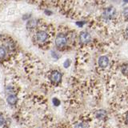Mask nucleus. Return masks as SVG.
<instances>
[{
	"instance_id": "1",
	"label": "nucleus",
	"mask_w": 128,
	"mask_h": 128,
	"mask_svg": "<svg viewBox=\"0 0 128 128\" xmlns=\"http://www.w3.org/2000/svg\"><path fill=\"white\" fill-rule=\"evenodd\" d=\"M55 46L58 49H62V48L65 47L66 43H67V38L65 34L63 33H59L56 36L55 38Z\"/></svg>"
},
{
	"instance_id": "2",
	"label": "nucleus",
	"mask_w": 128,
	"mask_h": 128,
	"mask_svg": "<svg viewBox=\"0 0 128 128\" xmlns=\"http://www.w3.org/2000/svg\"><path fill=\"white\" fill-rule=\"evenodd\" d=\"M62 74L60 73L58 70H53L51 71V73L49 75V79L50 81L54 84V85H58L62 82Z\"/></svg>"
},
{
	"instance_id": "3",
	"label": "nucleus",
	"mask_w": 128,
	"mask_h": 128,
	"mask_svg": "<svg viewBox=\"0 0 128 128\" xmlns=\"http://www.w3.org/2000/svg\"><path fill=\"white\" fill-rule=\"evenodd\" d=\"M103 17L106 19H113L116 16V9L114 6H108L103 10Z\"/></svg>"
},
{
	"instance_id": "4",
	"label": "nucleus",
	"mask_w": 128,
	"mask_h": 128,
	"mask_svg": "<svg viewBox=\"0 0 128 128\" xmlns=\"http://www.w3.org/2000/svg\"><path fill=\"white\" fill-rule=\"evenodd\" d=\"M78 39H79V42L81 44H87L90 42L91 36L89 33H88V32L82 31L81 33L79 34Z\"/></svg>"
},
{
	"instance_id": "5",
	"label": "nucleus",
	"mask_w": 128,
	"mask_h": 128,
	"mask_svg": "<svg viewBox=\"0 0 128 128\" xmlns=\"http://www.w3.org/2000/svg\"><path fill=\"white\" fill-rule=\"evenodd\" d=\"M35 38L37 40V42H39V43H43L45 42L47 38H48V34L46 31L44 30H40L38 32L36 33V35H35Z\"/></svg>"
},
{
	"instance_id": "6",
	"label": "nucleus",
	"mask_w": 128,
	"mask_h": 128,
	"mask_svg": "<svg viewBox=\"0 0 128 128\" xmlns=\"http://www.w3.org/2000/svg\"><path fill=\"white\" fill-rule=\"evenodd\" d=\"M98 66L101 68H106L108 65H109V58H108L107 56H101L99 57L98 60Z\"/></svg>"
},
{
	"instance_id": "7",
	"label": "nucleus",
	"mask_w": 128,
	"mask_h": 128,
	"mask_svg": "<svg viewBox=\"0 0 128 128\" xmlns=\"http://www.w3.org/2000/svg\"><path fill=\"white\" fill-rule=\"evenodd\" d=\"M18 99V98L17 97V95H15L14 94H10L6 98V102L10 106H14L17 104Z\"/></svg>"
},
{
	"instance_id": "8",
	"label": "nucleus",
	"mask_w": 128,
	"mask_h": 128,
	"mask_svg": "<svg viewBox=\"0 0 128 128\" xmlns=\"http://www.w3.org/2000/svg\"><path fill=\"white\" fill-rule=\"evenodd\" d=\"M38 20L35 18L30 19L29 21L26 22V28L28 30H33L38 26Z\"/></svg>"
},
{
	"instance_id": "9",
	"label": "nucleus",
	"mask_w": 128,
	"mask_h": 128,
	"mask_svg": "<svg viewBox=\"0 0 128 128\" xmlns=\"http://www.w3.org/2000/svg\"><path fill=\"white\" fill-rule=\"evenodd\" d=\"M106 111L104 110H98L97 111H95L94 113V117L97 118L98 119H103L106 117Z\"/></svg>"
},
{
	"instance_id": "10",
	"label": "nucleus",
	"mask_w": 128,
	"mask_h": 128,
	"mask_svg": "<svg viewBox=\"0 0 128 128\" xmlns=\"http://www.w3.org/2000/svg\"><path fill=\"white\" fill-rule=\"evenodd\" d=\"M7 48L6 46H1L0 47V56H1V59H3L7 54Z\"/></svg>"
},
{
	"instance_id": "11",
	"label": "nucleus",
	"mask_w": 128,
	"mask_h": 128,
	"mask_svg": "<svg viewBox=\"0 0 128 128\" xmlns=\"http://www.w3.org/2000/svg\"><path fill=\"white\" fill-rule=\"evenodd\" d=\"M122 15L124 18H125V21H128V6L125 7L122 10Z\"/></svg>"
},
{
	"instance_id": "12",
	"label": "nucleus",
	"mask_w": 128,
	"mask_h": 128,
	"mask_svg": "<svg viewBox=\"0 0 128 128\" xmlns=\"http://www.w3.org/2000/svg\"><path fill=\"white\" fill-rule=\"evenodd\" d=\"M122 73L125 75L128 74V64H126V65H123L121 68Z\"/></svg>"
},
{
	"instance_id": "13",
	"label": "nucleus",
	"mask_w": 128,
	"mask_h": 128,
	"mask_svg": "<svg viewBox=\"0 0 128 128\" xmlns=\"http://www.w3.org/2000/svg\"><path fill=\"white\" fill-rule=\"evenodd\" d=\"M74 128H88L87 125L86 123H83V122H80V123H78L76 124Z\"/></svg>"
},
{
	"instance_id": "14",
	"label": "nucleus",
	"mask_w": 128,
	"mask_h": 128,
	"mask_svg": "<svg viewBox=\"0 0 128 128\" xmlns=\"http://www.w3.org/2000/svg\"><path fill=\"white\" fill-rule=\"evenodd\" d=\"M70 59H66L63 63V66L65 68H68L70 66Z\"/></svg>"
},
{
	"instance_id": "15",
	"label": "nucleus",
	"mask_w": 128,
	"mask_h": 128,
	"mask_svg": "<svg viewBox=\"0 0 128 128\" xmlns=\"http://www.w3.org/2000/svg\"><path fill=\"white\" fill-rule=\"evenodd\" d=\"M53 103H54V106H58L59 104H60V101L58 98H53Z\"/></svg>"
},
{
	"instance_id": "16",
	"label": "nucleus",
	"mask_w": 128,
	"mask_h": 128,
	"mask_svg": "<svg viewBox=\"0 0 128 128\" xmlns=\"http://www.w3.org/2000/svg\"><path fill=\"white\" fill-rule=\"evenodd\" d=\"M3 122H4V118H3L2 114H1V126L3 125Z\"/></svg>"
},
{
	"instance_id": "17",
	"label": "nucleus",
	"mask_w": 128,
	"mask_h": 128,
	"mask_svg": "<svg viewBox=\"0 0 128 128\" xmlns=\"http://www.w3.org/2000/svg\"><path fill=\"white\" fill-rule=\"evenodd\" d=\"M125 34H126V36L128 38V27H126V30H125Z\"/></svg>"
},
{
	"instance_id": "18",
	"label": "nucleus",
	"mask_w": 128,
	"mask_h": 128,
	"mask_svg": "<svg viewBox=\"0 0 128 128\" xmlns=\"http://www.w3.org/2000/svg\"><path fill=\"white\" fill-rule=\"evenodd\" d=\"M126 122H128V112H127V114H126Z\"/></svg>"
}]
</instances>
